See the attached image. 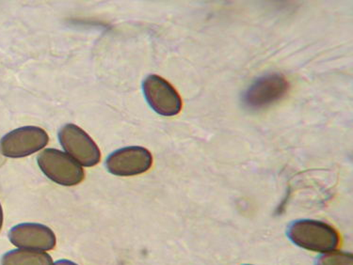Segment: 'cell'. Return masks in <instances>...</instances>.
<instances>
[{
    "mask_svg": "<svg viewBox=\"0 0 353 265\" xmlns=\"http://www.w3.org/2000/svg\"><path fill=\"white\" fill-rule=\"evenodd\" d=\"M287 235L296 246L321 254L336 251L340 242L336 229L319 220L293 221L288 227Z\"/></svg>",
    "mask_w": 353,
    "mask_h": 265,
    "instance_id": "cell-1",
    "label": "cell"
},
{
    "mask_svg": "<svg viewBox=\"0 0 353 265\" xmlns=\"http://www.w3.org/2000/svg\"><path fill=\"white\" fill-rule=\"evenodd\" d=\"M39 168L51 181L63 187H74L84 180L81 165L56 149H46L37 157Z\"/></svg>",
    "mask_w": 353,
    "mask_h": 265,
    "instance_id": "cell-2",
    "label": "cell"
},
{
    "mask_svg": "<svg viewBox=\"0 0 353 265\" xmlns=\"http://www.w3.org/2000/svg\"><path fill=\"white\" fill-rule=\"evenodd\" d=\"M59 140L67 154L81 166L91 168L101 160V153L97 143L84 130L73 123L61 128Z\"/></svg>",
    "mask_w": 353,
    "mask_h": 265,
    "instance_id": "cell-3",
    "label": "cell"
},
{
    "mask_svg": "<svg viewBox=\"0 0 353 265\" xmlns=\"http://www.w3.org/2000/svg\"><path fill=\"white\" fill-rule=\"evenodd\" d=\"M48 133L37 126H24L12 130L0 140L2 156L9 158H22L32 156L48 145Z\"/></svg>",
    "mask_w": 353,
    "mask_h": 265,
    "instance_id": "cell-4",
    "label": "cell"
},
{
    "mask_svg": "<svg viewBox=\"0 0 353 265\" xmlns=\"http://www.w3.org/2000/svg\"><path fill=\"white\" fill-rule=\"evenodd\" d=\"M144 97L154 112L165 117L179 114L182 109V100L176 89L157 74H151L143 83Z\"/></svg>",
    "mask_w": 353,
    "mask_h": 265,
    "instance_id": "cell-5",
    "label": "cell"
},
{
    "mask_svg": "<svg viewBox=\"0 0 353 265\" xmlns=\"http://www.w3.org/2000/svg\"><path fill=\"white\" fill-rule=\"evenodd\" d=\"M153 164V156L143 147L130 146L113 151L105 160V168L110 174L120 177L136 176L148 171Z\"/></svg>",
    "mask_w": 353,
    "mask_h": 265,
    "instance_id": "cell-6",
    "label": "cell"
},
{
    "mask_svg": "<svg viewBox=\"0 0 353 265\" xmlns=\"http://www.w3.org/2000/svg\"><path fill=\"white\" fill-rule=\"evenodd\" d=\"M290 89L285 77L280 74H270L256 79L243 95L247 107L260 109L282 99Z\"/></svg>",
    "mask_w": 353,
    "mask_h": 265,
    "instance_id": "cell-7",
    "label": "cell"
},
{
    "mask_svg": "<svg viewBox=\"0 0 353 265\" xmlns=\"http://www.w3.org/2000/svg\"><path fill=\"white\" fill-rule=\"evenodd\" d=\"M8 238L17 248L48 252L55 248L57 238L54 231L40 223L17 224L9 231Z\"/></svg>",
    "mask_w": 353,
    "mask_h": 265,
    "instance_id": "cell-8",
    "label": "cell"
},
{
    "mask_svg": "<svg viewBox=\"0 0 353 265\" xmlns=\"http://www.w3.org/2000/svg\"><path fill=\"white\" fill-rule=\"evenodd\" d=\"M52 257L46 252L14 248L2 255L0 265H53Z\"/></svg>",
    "mask_w": 353,
    "mask_h": 265,
    "instance_id": "cell-9",
    "label": "cell"
},
{
    "mask_svg": "<svg viewBox=\"0 0 353 265\" xmlns=\"http://www.w3.org/2000/svg\"><path fill=\"white\" fill-rule=\"evenodd\" d=\"M316 265H353L352 254L336 249L326 252L319 255Z\"/></svg>",
    "mask_w": 353,
    "mask_h": 265,
    "instance_id": "cell-10",
    "label": "cell"
},
{
    "mask_svg": "<svg viewBox=\"0 0 353 265\" xmlns=\"http://www.w3.org/2000/svg\"><path fill=\"white\" fill-rule=\"evenodd\" d=\"M53 265H79L76 262L69 261V259H59V261L54 262Z\"/></svg>",
    "mask_w": 353,
    "mask_h": 265,
    "instance_id": "cell-11",
    "label": "cell"
},
{
    "mask_svg": "<svg viewBox=\"0 0 353 265\" xmlns=\"http://www.w3.org/2000/svg\"><path fill=\"white\" fill-rule=\"evenodd\" d=\"M3 221H4L3 209H2L1 203H0V231H1L2 227H3Z\"/></svg>",
    "mask_w": 353,
    "mask_h": 265,
    "instance_id": "cell-12",
    "label": "cell"
},
{
    "mask_svg": "<svg viewBox=\"0 0 353 265\" xmlns=\"http://www.w3.org/2000/svg\"><path fill=\"white\" fill-rule=\"evenodd\" d=\"M245 265H252V264H245Z\"/></svg>",
    "mask_w": 353,
    "mask_h": 265,
    "instance_id": "cell-13",
    "label": "cell"
}]
</instances>
